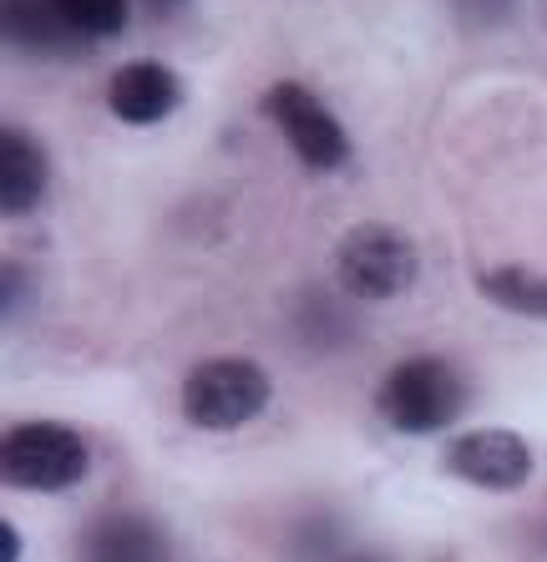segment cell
<instances>
[{"label": "cell", "instance_id": "1", "mask_svg": "<svg viewBox=\"0 0 547 562\" xmlns=\"http://www.w3.org/2000/svg\"><path fill=\"white\" fill-rule=\"evenodd\" d=\"M376 411L401 436L446 431L467 411V380L442 355H411V360L391 366V375L380 380Z\"/></svg>", "mask_w": 547, "mask_h": 562}, {"label": "cell", "instance_id": "2", "mask_svg": "<svg viewBox=\"0 0 547 562\" xmlns=\"http://www.w3.org/2000/svg\"><path fill=\"white\" fill-rule=\"evenodd\" d=\"M91 471V451L62 420H21L0 441V476L15 492H71Z\"/></svg>", "mask_w": 547, "mask_h": 562}, {"label": "cell", "instance_id": "3", "mask_svg": "<svg viewBox=\"0 0 547 562\" xmlns=\"http://www.w3.org/2000/svg\"><path fill=\"white\" fill-rule=\"evenodd\" d=\"M269 395L274 385L254 360L219 355V360H203V366L188 370L178 401H182V416L193 420L198 431H238L254 416H264Z\"/></svg>", "mask_w": 547, "mask_h": 562}, {"label": "cell", "instance_id": "4", "mask_svg": "<svg viewBox=\"0 0 547 562\" xmlns=\"http://www.w3.org/2000/svg\"><path fill=\"white\" fill-rule=\"evenodd\" d=\"M416 244L391 223H355L335 249V279L355 300H395L416 284Z\"/></svg>", "mask_w": 547, "mask_h": 562}, {"label": "cell", "instance_id": "5", "mask_svg": "<svg viewBox=\"0 0 547 562\" xmlns=\"http://www.w3.org/2000/svg\"><path fill=\"white\" fill-rule=\"evenodd\" d=\"M264 112H269V122L289 143V153L300 157L310 172H339L350 162V137H345L339 117L310 87H300V81H274L269 92H264Z\"/></svg>", "mask_w": 547, "mask_h": 562}, {"label": "cell", "instance_id": "6", "mask_svg": "<svg viewBox=\"0 0 547 562\" xmlns=\"http://www.w3.org/2000/svg\"><path fill=\"white\" fill-rule=\"evenodd\" d=\"M446 471L482 486V492H517L533 476V446H527V436L502 431V426L461 431L446 446Z\"/></svg>", "mask_w": 547, "mask_h": 562}, {"label": "cell", "instance_id": "7", "mask_svg": "<svg viewBox=\"0 0 547 562\" xmlns=\"http://www.w3.org/2000/svg\"><path fill=\"white\" fill-rule=\"evenodd\" d=\"M77 562H172V542L153 517L118 507L81 527Z\"/></svg>", "mask_w": 547, "mask_h": 562}, {"label": "cell", "instance_id": "8", "mask_svg": "<svg viewBox=\"0 0 547 562\" xmlns=\"http://www.w3.org/2000/svg\"><path fill=\"white\" fill-rule=\"evenodd\" d=\"M178 102H182V81L163 61H127L107 81V106L127 127H157V122H168L178 112Z\"/></svg>", "mask_w": 547, "mask_h": 562}, {"label": "cell", "instance_id": "9", "mask_svg": "<svg viewBox=\"0 0 547 562\" xmlns=\"http://www.w3.org/2000/svg\"><path fill=\"white\" fill-rule=\"evenodd\" d=\"M52 183V162H46V147L31 137L26 127H5L0 132V209L5 218H26L46 198Z\"/></svg>", "mask_w": 547, "mask_h": 562}, {"label": "cell", "instance_id": "10", "mask_svg": "<svg viewBox=\"0 0 547 562\" xmlns=\"http://www.w3.org/2000/svg\"><path fill=\"white\" fill-rule=\"evenodd\" d=\"M0 26H5V41L26 56H71L87 46L62 21L56 0H0Z\"/></svg>", "mask_w": 547, "mask_h": 562}, {"label": "cell", "instance_id": "11", "mask_svg": "<svg viewBox=\"0 0 547 562\" xmlns=\"http://www.w3.org/2000/svg\"><path fill=\"white\" fill-rule=\"evenodd\" d=\"M477 284H482V294L492 304H502V310L527 314V319H547V274H533V269L507 263V269L482 274Z\"/></svg>", "mask_w": 547, "mask_h": 562}, {"label": "cell", "instance_id": "12", "mask_svg": "<svg viewBox=\"0 0 547 562\" xmlns=\"http://www.w3.org/2000/svg\"><path fill=\"white\" fill-rule=\"evenodd\" d=\"M56 11L81 41H107L127 31L132 0H56Z\"/></svg>", "mask_w": 547, "mask_h": 562}, {"label": "cell", "instance_id": "13", "mask_svg": "<svg viewBox=\"0 0 547 562\" xmlns=\"http://www.w3.org/2000/svg\"><path fill=\"white\" fill-rule=\"evenodd\" d=\"M461 15H467L471 26H492L507 15V0H461Z\"/></svg>", "mask_w": 547, "mask_h": 562}, {"label": "cell", "instance_id": "14", "mask_svg": "<svg viewBox=\"0 0 547 562\" xmlns=\"http://www.w3.org/2000/svg\"><path fill=\"white\" fill-rule=\"evenodd\" d=\"M137 5H143V11L153 15V21H172V15H178L182 5H188V0H137Z\"/></svg>", "mask_w": 547, "mask_h": 562}, {"label": "cell", "instance_id": "15", "mask_svg": "<svg viewBox=\"0 0 547 562\" xmlns=\"http://www.w3.org/2000/svg\"><path fill=\"white\" fill-rule=\"evenodd\" d=\"M0 562H21V537L11 522H0Z\"/></svg>", "mask_w": 547, "mask_h": 562}, {"label": "cell", "instance_id": "16", "mask_svg": "<svg viewBox=\"0 0 547 562\" xmlns=\"http://www.w3.org/2000/svg\"><path fill=\"white\" fill-rule=\"evenodd\" d=\"M345 562H376V558H345Z\"/></svg>", "mask_w": 547, "mask_h": 562}]
</instances>
